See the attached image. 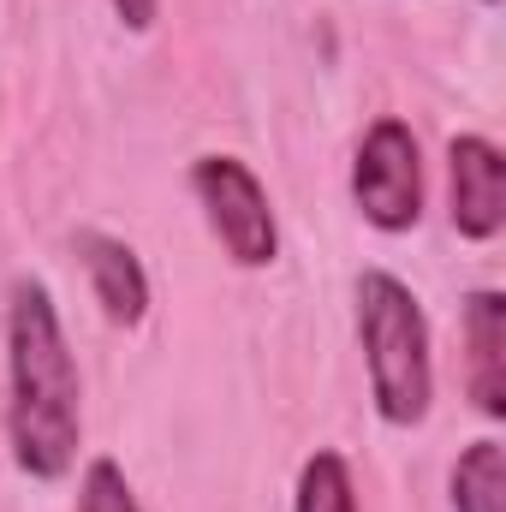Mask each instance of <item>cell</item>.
<instances>
[{"mask_svg":"<svg viewBox=\"0 0 506 512\" xmlns=\"http://www.w3.org/2000/svg\"><path fill=\"white\" fill-rule=\"evenodd\" d=\"M78 512H143L137 495H131V477H126L120 459L96 453V459L84 465V477H78Z\"/></svg>","mask_w":506,"mask_h":512,"instance_id":"obj_10","label":"cell"},{"mask_svg":"<svg viewBox=\"0 0 506 512\" xmlns=\"http://www.w3.org/2000/svg\"><path fill=\"white\" fill-rule=\"evenodd\" d=\"M358 346H364L376 417L387 429H417L435 405L429 316H423V298L387 268L358 274Z\"/></svg>","mask_w":506,"mask_h":512,"instance_id":"obj_2","label":"cell"},{"mask_svg":"<svg viewBox=\"0 0 506 512\" xmlns=\"http://www.w3.org/2000/svg\"><path fill=\"white\" fill-rule=\"evenodd\" d=\"M292 512H364V507H358V483H352V465H346V453H334V447H316V453L298 465Z\"/></svg>","mask_w":506,"mask_h":512,"instance_id":"obj_9","label":"cell"},{"mask_svg":"<svg viewBox=\"0 0 506 512\" xmlns=\"http://www.w3.org/2000/svg\"><path fill=\"white\" fill-rule=\"evenodd\" d=\"M447 501L453 512H506V447L495 435H477L471 447H459Z\"/></svg>","mask_w":506,"mask_h":512,"instance_id":"obj_8","label":"cell"},{"mask_svg":"<svg viewBox=\"0 0 506 512\" xmlns=\"http://www.w3.org/2000/svg\"><path fill=\"white\" fill-rule=\"evenodd\" d=\"M84 441V382L60 328V304L42 280H18L6 298V447L30 483H60Z\"/></svg>","mask_w":506,"mask_h":512,"instance_id":"obj_1","label":"cell"},{"mask_svg":"<svg viewBox=\"0 0 506 512\" xmlns=\"http://www.w3.org/2000/svg\"><path fill=\"white\" fill-rule=\"evenodd\" d=\"M191 197L215 233V245L227 251L233 268H268L280 256V227H274V203L251 173V161L239 155H197L191 161Z\"/></svg>","mask_w":506,"mask_h":512,"instance_id":"obj_3","label":"cell"},{"mask_svg":"<svg viewBox=\"0 0 506 512\" xmlns=\"http://www.w3.org/2000/svg\"><path fill=\"white\" fill-rule=\"evenodd\" d=\"M352 203L376 233H411L423 221V149L399 114H381L352 155Z\"/></svg>","mask_w":506,"mask_h":512,"instance_id":"obj_4","label":"cell"},{"mask_svg":"<svg viewBox=\"0 0 506 512\" xmlns=\"http://www.w3.org/2000/svg\"><path fill=\"white\" fill-rule=\"evenodd\" d=\"M72 251H78L84 274H90V292H96L102 316L114 328H137L149 316V268H143V256L131 251L126 239L102 233V227H84L72 239Z\"/></svg>","mask_w":506,"mask_h":512,"instance_id":"obj_7","label":"cell"},{"mask_svg":"<svg viewBox=\"0 0 506 512\" xmlns=\"http://www.w3.org/2000/svg\"><path fill=\"white\" fill-rule=\"evenodd\" d=\"M108 6H114V18L126 24L131 36L155 30V18H161V0H108Z\"/></svg>","mask_w":506,"mask_h":512,"instance_id":"obj_11","label":"cell"},{"mask_svg":"<svg viewBox=\"0 0 506 512\" xmlns=\"http://www.w3.org/2000/svg\"><path fill=\"white\" fill-rule=\"evenodd\" d=\"M459 334H465V393L471 405L501 423L506 417V292L477 286L459 298Z\"/></svg>","mask_w":506,"mask_h":512,"instance_id":"obj_6","label":"cell"},{"mask_svg":"<svg viewBox=\"0 0 506 512\" xmlns=\"http://www.w3.org/2000/svg\"><path fill=\"white\" fill-rule=\"evenodd\" d=\"M477 6H501V0H477Z\"/></svg>","mask_w":506,"mask_h":512,"instance_id":"obj_12","label":"cell"},{"mask_svg":"<svg viewBox=\"0 0 506 512\" xmlns=\"http://www.w3.org/2000/svg\"><path fill=\"white\" fill-rule=\"evenodd\" d=\"M447 221L471 245H489L506 227V155L483 131H459L447 143Z\"/></svg>","mask_w":506,"mask_h":512,"instance_id":"obj_5","label":"cell"}]
</instances>
